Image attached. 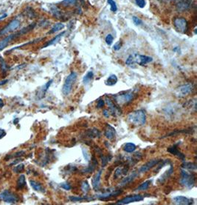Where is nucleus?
<instances>
[{
    "instance_id": "f257e3e1",
    "label": "nucleus",
    "mask_w": 197,
    "mask_h": 205,
    "mask_svg": "<svg viewBox=\"0 0 197 205\" xmlns=\"http://www.w3.org/2000/svg\"><path fill=\"white\" fill-rule=\"evenodd\" d=\"M128 120L135 126H142L146 122V114L143 110H135L129 114Z\"/></svg>"
},
{
    "instance_id": "7ed1b4c3",
    "label": "nucleus",
    "mask_w": 197,
    "mask_h": 205,
    "mask_svg": "<svg viewBox=\"0 0 197 205\" xmlns=\"http://www.w3.org/2000/svg\"><path fill=\"white\" fill-rule=\"evenodd\" d=\"M77 74L75 72H72L68 75L62 87V93L64 96L70 95V93L72 91L73 85L77 79Z\"/></svg>"
},
{
    "instance_id": "c03bdc74",
    "label": "nucleus",
    "mask_w": 197,
    "mask_h": 205,
    "mask_svg": "<svg viewBox=\"0 0 197 205\" xmlns=\"http://www.w3.org/2000/svg\"><path fill=\"white\" fill-rule=\"evenodd\" d=\"M60 187L65 190H70L72 189V186H71L69 183H61L60 185Z\"/></svg>"
},
{
    "instance_id": "20e7f679",
    "label": "nucleus",
    "mask_w": 197,
    "mask_h": 205,
    "mask_svg": "<svg viewBox=\"0 0 197 205\" xmlns=\"http://www.w3.org/2000/svg\"><path fill=\"white\" fill-rule=\"evenodd\" d=\"M0 200L2 202L9 204H16L19 201V198L17 194L10 191L9 190H5L0 192Z\"/></svg>"
},
{
    "instance_id": "8fccbe9b",
    "label": "nucleus",
    "mask_w": 197,
    "mask_h": 205,
    "mask_svg": "<svg viewBox=\"0 0 197 205\" xmlns=\"http://www.w3.org/2000/svg\"><path fill=\"white\" fill-rule=\"evenodd\" d=\"M7 16H8L7 14H2V15H0V21L3 20L4 19L7 17Z\"/></svg>"
},
{
    "instance_id": "473e14b6",
    "label": "nucleus",
    "mask_w": 197,
    "mask_h": 205,
    "mask_svg": "<svg viewBox=\"0 0 197 205\" xmlns=\"http://www.w3.org/2000/svg\"><path fill=\"white\" fill-rule=\"evenodd\" d=\"M51 12H52V15H53L54 16H56V18L60 19L61 16H62L61 12V10L58 9L56 6H53V7L51 8Z\"/></svg>"
},
{
    "instance_id": "603ef678",
    "label": "nucleus",
    "mask_w": 197,
    "mask_h": 205,
    "mask_svg": "<svg viewBox=\"0 0 197 205\" xmlns=\"http://www.w3.org/2000/svg\"><path fill=\"white\" fill-rule=\"evenodd\" d=\"M4 105H5V103H4V101L2 99H0V108H3Z\"/></svg>"
},
{
    "instance_id": "4be33fe9",
    "label": "nucleus",
    "mask_w": 197,
    "mask_h": 205,
    "mask_svg": "<svg viewBox=\"0 0 197 205\" xmlns=\"http://www.w3.org/2000/svg\"><path fill=\"white\" fill-rule=\"evenodd\" d=\"M30 186L32 187L33 189L35 190V191L40 192H45V187H43L42 185H41V183L38 182V181H34V180H30Z\"/></svg>"
},
{
    "instance_id": "49530a36",
    "label": "nucleus",
    "mask_w": 197,
    "mask_h": 205,
    "mask_svg": "<svg viewBox=\"0 0 197 205\" xmlns=\"http://www.w3.org/2000/svg\"><path fill=\"white\" fill-rule=\"evenodd\" d=\"M52 81H53V80H52V79H51V80H50L49 81H48V82L46 84V85H45V87H44V89H43V92H44V93H45L47 91V90L49 89V87H50V85H52Z\"/></svg>"
},
{
    "instance_id": "39448f33",
    "label": "nucleus",
    "mask_w": 197,
    "mask_h": 205,
    "mask_svg": "<svg viewBox=\"0 0 197 205\" xmlns=\"http://www.w3.org/2000/svg\"><path fill=\"white\" fill-rule=\"evenodd\" d=\"M173 25L175 30L181 33H186L188 30V23L185 18L179 16L175 17L173 20Z\"/></svg>"
},
{
    "instance_id": "dca6fc26",
    "label": "nucleus",
    "mask_w": 197,
    "mask_h": 205,
    "mask_svg": "<svg viewBox=\"0 0 197 205\" xmlns=\"http://www.w3.org/2000/svg\"><path fill=\"white\" fill-rule=\"evenodd\" d=\"M102 170H100L98 172L96 173V174L94 175L93 179H92V185H93V189L95 190H98L100 186V179H101Z\"/></svg>"
},
{
    "instance_id": "4c0bfd02",
    "label": "nucleus",
    "mask_w": 197,
    "mask_h": 205,
    "mask_svg": "<svg viewBox=\"0 0 197 205\" xmlns=\"http://www.w3.org/2000/svg\"><path fill=\"white\" fill-rule=\"evenodd\" d=\"M125 64L129 66H131L134 65L135 64V57L132 55H130L129 57L127 58L126 61H125Z\"/></svg>"
},
{
    "instance_id": "c9c22d12",
    "label": "nucleus",
    "mask_w": 197,
    "mask_h": 205,
    "mask_svg": "<svg viewBox=\"0 0 197 205\" xmlns=\"http://www.w3.org/2000/svg\"><path fill=\"white\" fill-rule=\"evenodd\" d=\"M107 3L110 5L111 11H112L113 13L117 12V6L116 3H115L114 0H107Z\"/></svg>"
},
{
    "instance_id": "412c9836",
    "label": "nucleus",
    "mask_w": 197,
    "mask_h": 205,
    "mask_svg": "<svg viewBox=\"0 0 197 205\" xmlns=\"http://www.w3.org/2000/svg\"><path fill=\"white\" fill-rule=\"evenodd\" d=\"M26 187V179L24 174L20 175L18 178L17 182H16V189L22 190Z\"/></svg>"
},
{
    "instance_id": "de8ad7c7",
    "label": "nucleus",
    "mask_w": 197,
    "mask_h": 205,
    "mask_svg": "<svg viewBox=\"0 0 197 205\" xmlns=\"http://www.w3.org/2000/svg\"><path fill=\"white\" fill-rule=\"evenodd\" d=\"M105 104V102L104 99H100L98 101V103H97V108H102L104 106Z\"/></svg>"
},
{
    "instance_id": "72a5a7b5",
    "label": "nucleus",
    "mask_w": 197,
    "mask_h": 205,
    "mask_svg": "<svg viewBox=\"0 0 197 205\" xmlns=\"http://www.w3.org/2000/svg\"><path fill=\"white\" fill-rule=\"evenodd\" d=\"M81 188L82 190V191L84 192V193H87L90 190V186L87 181H83L81 182Z\"/></svg>"
},
{
    "instance_id": "a211bd4d",
    "label": "nucleus",
    "mask_w": 197,
    "mask_h": 205,
    "mask_svg": "<svg viewBox=\"0 0 197 205\" xmlns=\"http://www.w3.org/2000/svg\"><path fill=\"white\" fill-rule=\"evenodd\" d=\"M138 174H139L138 173H132L131 174H130L129 175H128V176L124 178L120 184V187H124V186H126L128 185H129L130 183L132 182L138 176Z\"/></svg>"
},
{
    "instance_id": "2eb2a0df",
    "label": "nucleus",
    "mask_w": 197,
    "mask_h": 205,
    "mask_svg": "<svg viewBox=\"0 0 197 205\" xmlns=\"http://www.w3.org/2000/svg\"><path fill=\"white\" fill-rule=\"evenodd\" d=\"M135 63H137L140 66H144L153 61V58L151 56L146 55H136L135 58Z\"/></svg>"
},
{
    "instance_id": "3c124183",
    "label": "nucleus",
    "mask_w": 197,
    "mask_h": 205,
    "mask_svg": "<svg viewBox=\"0 0 197 205\" xmlns=\"http://www.w3.org/2000/svg\"><path fill=\"white\" fill-rule=\"evenodd\" d=\"M103 114H104V115L105 116L107 117V118H108L109 116V110H104V113H103Z\"/></svg>"
},
{
    "instance_id": "6e6552de",
    "label": "nucleus",
    "mask_w": 197,
    "mask_h": 205,
    "mask_svg": "<svg viewBox=\"0 0 197 205\" xmlns=\"http://www.w3.org/2000/svg\"><path fill=\"white\" fill-rule=\"evenodd\" d=\"M134 93L131 91H128L123 94H120L115 96V100L118 104H125L129 103L133 99Z\"/></svg>"
},
{
    "instance_id": "5fc2aeb1",
    "label": "nucleus",
    "mask_w": 197,
    "mask_h": 205,
    "mask_svg": "<svg viewBox=\"0 0 197 205\" xmlns=\"http://www.w3.org/2000/svg\"><path fill=\"white\" fill-rule=\"evenodd\" d=\"M172 1H180V0H172Z\"/></svg>"
},
{
    "instance_id": "a19ab883",
    "label": "nucleus",
    "mask_w": 197,
    "mask_h": 205,
    "mask_svg": "<svg viewBox=\"0 0 197 205\" xmlns=\"http://www.w3.org/2000/svg\"><path fill=\"white\" fill-rule=\"evenodd\" d=\"M25 13H26L27 15H28L29 17L31 18V19L33 18L35 16V13L34 12V10H33L31 8H27L26 12H25Z\"/></svg>"
},
{
    "instance_id": "393cba45",
    "label": "nucleus",
    "mask_w": 197,
    "mask_h": 205,
    "mask_svg": "<svg viewBox=\"0 0 197 205\" xmlns=\"http://www.w3.org/2000/svg\"><path fill=\"white\" fill-rule=\"evenodd\" d=\"M64 27L65 25L61 22L56 23V24H55L53 26H52L51 30H50L49 32H48V34H52V33L58 32V31L61 30L62 29H64Z\"/></svg>"
},
{
    "instance_id": "1a4fd4ad",
    "label": "nucleus",
    "mask_w": 197,
    "mask_h": 205,
    "mask_svg": "<svg viewBox=\"0 0 197 205\" xmlns=\"http://www.w3.org/2000/svg\"><path fill=\"white\" fill-rule=\"evenodd\" d=\"M19 36H21V34L19 31H18L17 33H12V34L8 35V36H6L4 39H2V40L0 41V51H3L5 47H7L8 46L10 45V43L11 42H13L14 39H16V38H18V37Z\"/></svg>"
},
{
    "instance_id": "864d4df0",
    "label": "nucleus",
    "mask_w": 197,
    "mask_h": 205,
    "mask_svg": "<svg viewBox=\"0 0 197 205\" xmlns=\"http://www.w3.org/2000/svg\"><path fill=\"white\" fill-rule=\"evenodd\" d=\"M8 82V80L7 79H5V80H3V81H0V85H5L6 83Z\"/></svg>"
},
{
    "instance_id": "f3484780",
    "label": "nucleus",
    "mask_w": 197,
    "mask_h": 205,
    "mask_svg": "<svg viewBox=\"0 0 197 205\" xmlns=\"http://www.w3.org/2000/svg\"><path fill=\"white\" fill-rule=\"evenodd\" d=\"M104 136H106V139L109 140H113L115 139V136H116V130L112 126H111L110 125H106V129L104 131Z\"/></svg>"
},
{
    "instance_id": "37998d69",
    "label": "nucleus",
    "mask_w": 197,
    "mask_h": 205,
    "mask_svg": "<svg viewBox=\"0 0 197 205\" xmlns=\"http://www.w3.org/2000/svg\"><path fill=\"white\" fill-rule=\"evenodd\" d=\"M135 3L139 8H143L146 6V0H135Z\"/></svg>"
},
{
    "instance_id": "7c9ffc66",
    "label": "nucleus",
    "mask_w": 197,
    "mask_h": 205,
    "mask_svg": "<svg viewBox=\"0 0 197 205\" xmlns=\"http://www.w3.org/2000/svg\"><path fill=\"white\" fill-rule=\"evenodd\" d=\"M0 69H1L3 74H6L8 71V69H9L6 62L2 57H0Z\"/></svg>"
},
{
    "instance_id": "423d86ee",
    "label": "nucleus",
    "mask_w": 197,
    "mask_h": 205,
    "mask_svg": "<svg viewBox=\"0 0 197 205\" xmlns=\"http://www.w3.org/2000/svg\"><path fill=\"white\" fill-rule=\"evenodd\" d=\"M21 22L18 19H14L10 21L5 28H3L0 30V36H3L4 35L8 34L9 33H12L20 28Z\"/></svg>"
},
{
    "instance_id": "c756f323",
    "label": "nucleus",
    "mask_w": 197,
    "mask_h": 205,
    "mask_svg": "<svg viewBox=\"0 0 197 205\" xmlns=\"http://www.w3.org/2000/svg\"><path fill=\"white\" fill-rule=\"evenodd\" d=\"M151 185V181L150 180H148V181H144L143 183H142L139 187L136 188V190L137 191H145V190H148V188Z\"/></svg>"
},
{
    "instance_id": "aec40b11",
    "label": "nucleus",
    "mask_w": 197,
    "mask_h": 205,
    "mask_svg": "<svg viewBox=\"0 0 197 205\" xmlns=\"http://www.w3.org/2000/svg\"><path fill=\"white\" fill-rule=\"evenodd\" d=\"M167 150H168V152H170V153H171L172 155H174V156H177L178 158H181V159H182L183 161H184V159H185V155L182 154V152H180L179 150H178V147L177 145H173L172 147L168 148Z\"/></svg>"
},
{
    "instance_id": "9d476101",
    "label": "nucleus",
    "mask_w": 197,
    "mask_h": 205,
    "mask_svg": "<svg viewBox=\"0 0 197 205\" xmlns=\"http://www.w3.org/2000/svg\"><path fill=\"white\" fill-rule=\"evenodd\" d=\"M193 90H194V86H193L192 84L189 83L183 85L177 89V96H179V97H184V96L191 93Z\"/></svg>"
},
{
    "instance_id": "e433bc0d",
    "label": "nucleus",
    "mask_w": 197,
    "mask_h": 205,
    "mask_svg": "<svg viewBox=\"0 0 197 205\" xmlns=\"http://www.w3.org/2000/svg\"><path fill=\"white\" fill-rule=\"evenodd\" d=\"M123 173H125L124 170H123V168H122V167H118V168H117L116 170H115L114 177L115 179H118Z\"/></svg>"
},
{
    "instance_id": "79ce46f5",
    "label": "nucleus",
    "mask_w": 197,
    "mask_h": 205,
    "mask_svg": "<svg viewBox=\"0 0 197 205\" xmlns=\"http://www.w3.org/2000/svg\"><path fill=\"white\" fill-rule=\"evenodd\" d=\"M113 40H114V38H113L112 34H108L106 36V39H105L106 43L108 45H112V44L113 43Z\"/></svg>"
},
{
    "instance_id": "0eeeda50",
    "label": "nucleus",
    "mask_w": 197,
    "mask_h": 205,
    "mask_svg": "<svg viewBox=\"0 0 197 205\" xmlns=\"http://www.w3.org/2000/svg\"><path fill=\"white\" fill-rule=\"evenodd\" d=\"M143 199L144 197L142 195H139V194H137V195H131L118 201V202L115 203V204H129L133 202H142Z\"/></svg>"
},
{
    "instance_id": "cd10ccee",
    "label": "nucleus",
    "mask_w": 197,
    "mask_h": 205,
    "mask_svg": "<svg viewBox=\"0 0 197 205\" xmlns=\"http://www.w3.org/2000/svg\"><path fill=\"white\" fill-rule=\"evenodd\" d=\"M182 167H183L185 170L193 171L196 170V164L192 162H184L182 164Z\"/></svg>"
},
{
    "instance_id": "4468645a",
    "label": "nucleus",
    "mask_w": 197,
    "mask_h": 205,
    "mask_svg": "<svg viewBox=\"0 0 197 205\" xmlns=\"http://www.w3.org/2000/svg\"><path fill=\"white\" fill-rule=\"evenodd\" d=\"M122 193V190H115L114 192H104V193L99 194V195H96V198L100 200H107L112 197H116Z\"/></svg>"
},
{
    "instance_id": "9b49d317",
    "label": "nucleus",
    "mask_w": 197,
    "mask_h": 205,
    "mask_svg": "<svg viewBox=\"0 0 197 205\" xmlns=\"http://www.w3.org/2000/svg\"><path fill=\"white\" fill-rule=\"evenodd\" d=\"M161 159H152L149 161V162H146L145 164H143L141 167H140L139 170H138V173H146L147 171H148L150 169L153 168V167L158 165L159 163L161 162Z\"/></svg>"
},
{
    "instance_id": "ea45409f",
    "label": "nucleus",
    "mask_w": 197,
    "mask_h": 205,
    "mask_svg": "<svg viewBox=\"0 0 197 205\" xmlns=\"http://www.w3.org/2000/svg\"><path fill=\"white\" fill-rule=\"evenodd\" d=\"M132 20H133L134 24H135L136 26L142 25V23H143V22H142V21L140 19V18H138L137 16H134L132 17Z\"/></svg>"
},
{
    "instance_id": "a18cd8bd",
    "label": "nucleus",
    "mask_w": 197,
    "mask_h": 205,
    "mask_svg": "<svg viewBox=\"0 0 197 205\" xmlns=\"http://www.w3.org/2000/svg\"><path fill=\"white\" fill-rule=\"evenodd\" d=\"M121 47H122V43H121L120 41H119L117 42V43L114 44V45L113 46V49H114V51H119Z\"/></svg>"
},
{
    "instance_id": "ddd939ff",
    "label": "nucleus",
    "mask_w": 197,
    "mask_h": 205,
    "mask_svg": "<svg viewBox=\"0 0 197 205\" xmlns=\"http://www.w3.org/2000/svg\"><path fill=\"white\" fill-rule=\"evenodd\" d=\"M173 202L179 205H190L194 204V200L182 196H177L173 198Z\"/></svg>"
},
{
    "instance_id": "f03ea898",
    "label": "nucleus",
    "mask_w": 197,
    "mask_h": 205,
    "mask_svg": "<svg viewBox=\"0 0 197 205\" xmlns=\"http://www.w3.org/2000/svg\"><path fill=\"white\" fill-rule=\"evenodd\" d=\"M180 184L188 189H191L196 184V175L183 169L181 170Z\"/></svg>"
},
{
    "instance_id": "5701e85b",
    "label": "nucleus",
    "mask_w": 197,
    "mask_h": 205,
    "mask_svg": "<svg viewBox=\"0 0 197 205\" xmlns=\"http://www.w3.org/2000/svg\"><path fill=\"white\" fill-rule=\"evenodd\" d=\"M106 102H107L108 106L109 107V110H110L111 113H112L113 115L120 114V109L118 108V107H117L116 105H115L114 102H112V100L109 99L107 98V99H106Z\"/></svg>"
},
{
    "instance_id": "58836bf2",
    "label": "nucleus",
    "mask_w": 197,
    "mask_h": 205,
    "mask_svg": "<svg viewBox=\"0 0 197 205\" xmlns=\"http://www.w3.org/2000/svg\"><path fill=\"white\" fill-rule=\"evenodd\" d=\"M24 169V165L23 164H18L17 166L14 167L13 171L16 173H22Z\"/></svg>"
},
{
    "instance_id": "6ab92c4d",
    "label": "nucleus",
    "mask_w": 197,
    "mask_h": 205,
    "mask_svg": "<svg viewBox=\"0 0 197 205\" xmlns=\"http://www.w3.org/2000/svg\"><path fill=\"white\" fill-rule=\"evenodd\" d=\"M64 34H65V31H63V32L60 33L59 34H58L57 36H56L55 37H53V38H52V39H50V41H48L46 43L45 45L43 46L42 48L47 47H49V46H50V45H55V44L58 43V42H59L61 40V39L62 38L63 36H64Z\"/></svg>"
},
{
    "instance_id": "09e8293b",
    "label": "nucleus",
    "mask_w": 197,
    "mask_h": 205,
    "mask_svg": "<svg viewBox=\"0 0 197 205\" xmlns=\"http://www.w3.org/2000/svg\"><path fill=\"white\" fill-rule=\"evenodd\" d=\"M6 136V131L4 129L0 128V139H3V137H5Z\"/></svg>"
},
{
    "instance_id": "f704fd0d",
    "label": "nucleus",
    "mask_w": 197,
    "mask_h": 205,
    "mask_svg": "<svg viewBox=\"0 0 197 205\" xmlns=\"http://www.w3.org/2000/svg\"><path fill=\"white\" fill-rule=\"evenodd\" d=\"M77 3V0H64L61 4L64 7H70V6L75 5Z\"/></svg>"
},
{
    "instance_id": "f8f14e48",
    "label": "nucleus",
    "mask_w": 197,
    "mask_h": 205,
    "mask_svg": "<svg viewBox=\"0 0 197 205\" xmlns=\"http://www.w3.org/2000/svg\"><path fill=\"white\" fill-rule=\"evenodd\" d=\"M191 6V0H180L176 5V9L179 13H182L189 10Z\"/></svg>"
},
{
    "instance_id": "bb28decb",
    "label": "nucleus",
    "mask_w": 197,
    "mask_h": 205,
    "mask_svg": "<svg viewBox=\"0 0 197 205\" xmlns=\"http://www.w3.org/2000/svg\"><path fill=\"white\" fill-rule=\"evenodd\" d=\"M123 148V150H124L125 152H128V153H131V152H133L135 151L137 147H136V145L134 143L129 142V143L125 144Z\"/></svg>"
},
{
    "instance_id": "a878e982",
    "label": "nucleus",
    "mask_w": 197,
    "mask_h": 205,
    "mask_svg": "<svg viewBox=\"0 0 197 205\" xmlns=\"http://www.w3.org/2000/svg\"><path fill=\"white\" fill-rule=\"evenodd\" d=\"M117 81H118V79H117L116 75L112 74L110 75V76L108 77L107 79L105 81V83H106V85H108V86H113V85H116Z\"/></svg>"
},
{
    "instance_id": "c85d7f7f",
    "label": "nucleus",
    "mask_w": 197,
    "mask_h": 205,
    "mask_svg": "<svg viewBox=\"0 0 197 205\" xmlns=\"http://www.w3.org/2000/svg\"><path fill=\"white\" fill-rule=\"evenodd\" d=\"M93 78H94L93 72V71H89V72L83 76V83L85 84V85H87V84H89L90 81L93 80Z\"/></svg>"
},
{
    "instance_id": "2f4dec72",
    "label": "nucleus",
    "mask_w": 197,
    "mask_h": 205,
    "mask_svg": "<svg viewBox=\"0 0 197 205\" xmlns=\"http://www.w3.org/2000/svg\"><path fill=\"white\" fill-rule=\"evenodd\" d=\"M69 198H70V200L72 202H83V201H89L91 199V198H87V196H84V197H79V196H70Z\"/></svg>"
},
{
    "instance_id": "b1692460",
    "label": "nucleus",
    "mask_w": 197,
    "mask_h": 205,
    "mask_svg": "<svg viewBox=\"0 0 197 205\" xmlns=\"http://www.w3.org/2000/svg\"><path fill=\"white\" fill-rule=\"evenodd\" d=\"M173 172V166L172 165H171V167H170V168L166 172H165L164 174H163L162 176L160 177V179L158 180V182L162 184L164 182V181H166V180L168 179V178L171 176V174H172Z\"/></svg>"
}]
</instances>
